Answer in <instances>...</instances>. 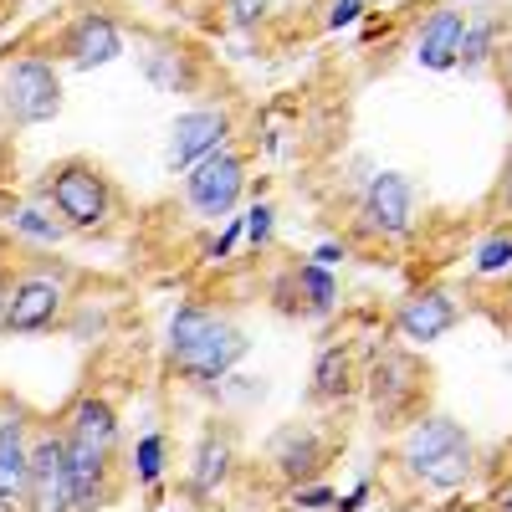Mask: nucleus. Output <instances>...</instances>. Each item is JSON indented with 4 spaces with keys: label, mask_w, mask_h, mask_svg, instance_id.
I'll list each match as a JSON object with an SVG mask.
<instances>
[{
    "label": "nucleus",
    "mask_w": 512,
    "mask_h": 512,
    "mask_svg": "<svg viewBox=\"0 0 512 512\" xmlns=\"http://www.w3.org/2000/svg\"><path fill=\"white\" fill-rule=\"evenodd\" d=\"M16 6H26V0H0V11H16Z\"/></svg>",
    "instance_id": "nucleus-36"
},
{
    "label": "nucleus",
    "mask_w": 512,
    "mask_h": 512,
    "mask_svg": "<svg viewBox=\"0 0 512 512\" xmlns=\"http://www.w3.org/2000/svg\"><path fill=\"white\" fill-rule=\"evenodd\" d=\"M246 236V226H241V216H231L226 221V231L216 236V241H205V262H226V256L236 251V241Z\"/></svg>",
    "instance_id": "nucleus-29"
},
{
    "label": "nucleus",
    "mask_w": 512,
    "mask_h": 512,
    "mask_svg": "<svg viewBox=\"0 0 512 512\" xmlns=\"http://www.w3.org/2000/svg\"><path fill=\"white\" fill-rule=\"evenodd\" d=\"M246 185H251V154L226 144L180 175V200L195 221H231L236 205L246 200Z\"/></svg>",
    "instance_id": "nucleus-8"
},
{
    "label": "nucleus",
    "mask_w": 512,
    "mask_h": 512,
    "mask_svg": "<svg viewBox=\"0 0 512 512\" xmlns=\"http://www.w3.org/2000/svg\"><path fill=\"white\" fill-rule=\"evenodd\" d=\"M31 436L36 420L6 400V415H0V512H26L31 497Z\"/></svg>",
    "instance_id": "nucleus-16"
},
{
    "label": "nucleus",
    "mask_w": 512,
    "mask_h": 512,
    "mask_svg": "<svg viewBox=\"0 0 512 512\" xmlns=\"http://www.w3.org/2000/svg\"><path fill=\"white\" fill-rule=\"evenodd\" d=\"M420 226V190L405 169H374L359 190V205H354V231L369 236V241H410Z\"/></svg>",
    "instance_id": "nucleus-7"
},
{
    "label": "nucleus",
    "mask_w": 512,
    "mask_h": 512,
    "mask_svg": "<svg viewBox=\"0 0 512 512\" xmlns=\"http://www.w3.org/2000/svg\"><path fill=\"white\" fill-rule=\"evenodd\" d=\"M492 216H497V226H512V149L502 154V169L492 180Z\"/></svg>",
    "instance_id": "nucleus-27"
},
{
    "label": "nucleus",
    "mask_w": 512,
    "mask_h": 512,
    "mask_svg": "<svg viewBox=\"0 0 512 512\" xmlns=\"http://www.w3.org/2000/svg\"><path fill=\"white\" fill-rule=\"evenodd\" d=\"M108 308H88V303H82V297H77V303H72V313H67V323H62V333L67 338H82V344H93V338H103L108 333Z\"/></svg>",
    "instance_id": "nucleus-25"
},
{
    "label": "nucleus",
    "mask_w": 512,
    "mask_h": 512,
    "mask_svg": "<svg viewBox=\"0 0 512 512\" xmlns=\"http://www.w3.org/2000/svg\"><path fill=\"white\" fill-rule=\"evenodd\" d=\"M272 308L287 318H303V323H323L338 313V277L328 267H318L313 256L308 262H292L272 282Z\"/></svg>",
    "instance_id": "nucleus-15"
},
{
    "label": "nucleus",
    "mask_w": 512,
    "mask_h": 512,
    "mask_svg": "<svg viewBox=\"0 0 512 512\" xmlns=\"http://www.w3.org/2000/svg\"><path fill=\"white\" fill-rule=\"evenodd\" d=\"M6 292H11V277H6V267H0V313H6Z\"/></svg>",
    "instance_id": "nucleus-35"
},
{
    "label": "nucleus",
    "mask_w": 512,
    "mask_h": 512,
    "mask_svg": "<svg viewBox=\"0 0 512 512\" xmlns=\"http://www.w3.org/2000/svg\"><path fill=\"white\" fill-rule=\"evenodd\" d=\"M472 272H477L482 282L512 277V226H492V231L472 246Z\"/></svg>",
    "instance_id": "nucleus-23"
},
{
    "label": "nucleus",
    "mask_w": 512,
    "mask_h": 512,
    "mask_svg": "<svg viewBox=\"0 0 512 512\" xmlns=\"http://www.w3.org/2000/svg\"><path fill=\"white\" fill-rule=\"evenodd\" d=\"M236 466H241V436H236V425L231 420H205L195 446H190V461H185V497L205 507L210 497H221L231 487Z\"/></svg>",
    "instance_id": "nucleus-11"
},
{
    "label": "nucleus",
    "mask_w": 512,
    "mask_h": 512,
    "mask_svg": "<svg viewBox=\"0 0 512 512\" xmlns=\"http://www.w3.org/2000/svg\"><path fill=\"white\" fill-rule=\"evenodd\" d=\"M359 359L354 344H323L313 359V379H308V400L313 405H349L359 395Z\"/></svg>",
    "instance_id": "nucleus-18"
},
{
    "label": "nucleus",
    "mask_w": 512,
    "mask_h": 512,
    "mask_svg": "<svg viewBox=\"0 0 512 512\" xmlns=\"http://www.w3.org/2000/svg\"><path fill=\"white\" fill-rule=\"evenodd\" d=\"M395 461H400V472L420 492L451 497V492H461L466 482L477 477V441H472V431H466L456 415L420 410L410 425H400Z\"/></svg>",
    "instance_id": "nucleus-2"
},
{
    "label": "nucleus",
    "mask_w": 512,
    "mask_h": 512,
    "mask_svg": "<svg viewBox=\"0 0 512 512\" xmlns=\"http://www.w3.org/2000/svg\"><path fill=\"white\" fill-rule=\"evenodd\" d=\"M139 62H144V77L154 82L159 93H195V88H200V62H195V52L175 47V41H154Z\"/></svg>",
    "instance_id": "nucleus-19"
},
{
    "label": "nucleus",
    "mask_w": 512,
    "mask_h": 512,
    "mask_svg": "<svg viewBox=\"0 0 512 512\" xmlns=\"http://www.w3.org/2000/svg\"><path fill=\"white\" fill-rule=\"evenodd\" d=\"M461 36H466V11H456V6H431V11L420 16L415 36H410L415 67H425V72H456Z\"/></svg>",
    "instance_id": "nucleus-17"
},
{
    "label": "nucleus",
    "mask_w": 512,
    "mask_h": 512,
    "mask_svg": "<svg viewBox=\"0 0 512 512\" xmlns=\"http://www.w3.org/2000/svg\"><path fill=\"white\" fill-rule=\"evenodd\" d=\"M359 390H364V400H369V415H374L379 431H400V425H410V420L425 410L431 369L415 359V349H405V344H384V349L364 364Z\"/></svg>",
    "instance_id": "nucleus-4"
},
{
    "label": "nucleus",
    "mask_w": 512,
    "mask_h": 512,
    "mask_svg": "<svg viewBox=\"0 0 512 512\" xmlns=\"http://www.w3.org/2000/svg\"><path fill=\"white\" fill-rule=\"evenodd\" d=\"M67 103L62 88V62L47 52H21L0 67V113H6L11 128H41L57 123Z\"/></svg>",
    "instance_id": "nucleus-6"
},
{
    "label": "nucleus",
    "mask_w": 512,
    "mask_h": 512,
    "mask_svg": "<svg viewBox=\"0 0 512 512\" xmlns=\"http://www.w3.org/2000/svg\"><path fill=\"white\" fill-rule=\"evenodd\" d=\"M128 52V36H123V26L108 16V11H77L62 31H57V41H52V57L62 62V67H72V72H98V67H108V62H118Z\"/></svg>",
    "instance_id": "nucleus-14"
},
{
    "label": "nucleus",
    "mask_w": 512,
    "mask_h": 512,
    "mask_svg": "<svg viewBox=\"0 0 512 512\" xmlns=\"http://www.w3.org/2000/svg\"><path fill=\"white\" fill-rule=\"evenodd\" d=\"M241 226H246V236H241V241L251 246V256H256V251H272V241H277V205L256 195V200L246 205Z\"/></svg>",
    "instance_id": "nucleus-24"
},
{
    "label": "nucleus",
    "mask_w": 512,
    "mask_h": 512,
    "mask_svg": "<svg viewBox=\"0 0 512 512\" xmlns=\"http://www.w3.org/2000/svg\"><path fill=\"white\" fill-rule=\"evenodd\" d=\"M461 323V303H456V292L441 287V282H425V287H410L395 313H390V333L400 338L405 349H431L441 344V338Z\"/></svg>",
    "instance_id": "nucleus-12"
},
{
    "label": "nucleus",
    "mask_w": 512,
    "mask_h": 512,
    "mask_svg": "<svg viewBox=\"0 0 512 512\" xmlns=\"http://www.w3.org/2000/svg\"><path fill=\"white\" fill-rule=\"evenodd\" d=\"M246 354H251L246 328L210 303H180L164 323V364L190 390H221Z\"/></svg>",
    "instance_id": "nucleus-1"
},
{
    "label": "nucleus",
    "mask_w": 512,
    "mask_h": 512,
    "mask_svg": "<svg viewBox=\"0 0 512 512\" xmlns=\"http://www.w3.org/2000/svg\"><path fill=\"white\" fill-rule=\"evenodd\" d=\"M328 456H333V441L323 425L313 420H287L267 436L262 446V466L282 482V487H303V482H323L328 472Z\"/></svg>",
    "instance_id": "nucleus-10"
},
{
    "label": "nucleus",
    "mask_w": 512,
    "mask_h": 512,
    "mask_svg": "<svg viewBox=\"0 0 512 512\" xmlns=\"http://www.w3.org/2000/svg\"><path fill=\"white\" fill-rule=\"evenodd\" d=\"M338 492L328 482H303V487H287V507L292 512H333Z\"/></svg>",
    "instance_id": "nucleus-26"
},
{
    "label": "nucleus",
    "mask_w": 512,
    "mask_h": 512,
    "mask_svg": "<svg viewBox=\"0 0 512 512\" xmlns=\"http://www.w3.org/2000/svg\"><path fill=\"white\" fill-rule=\"evenodd\" d=\"M487 512H512V482H502V487L492 492V502H487Z\"/></svg>",
    "instance_id": "nucleus-34"
},
{
    "label": "nucleus",
    "mask_w": 512,
    "mask_h": 512,
    "mask_svg": "<svg viewBox=\"0 0 512 512\" xmlns=\"http://www.w3.org/2000/svg\"><path fill=\"white\" fill-rule=\"evenodd\" d=\"M313 262L328 267V272L344 267V262H349V241H344V236H338V241H318V246H313Z\"/></svg>",
    "instance_id": "nucleus-31"
},
{
    "label": "nucleus",
    "mask_w": 512,
    "mask_h": 512,
    "mask_svg": "<svg viewBox=\"0 0 512 512\" xmlns=\"http://www.w3.org/2000/svg\"><path fill=\"white\" fill-rule=\"evenodd\" d=\"M0 415H6V395H0Z\"/></svg>",
    "instance_id": "nucleus-37"
},
{
    "label": "nucleus",
    "mask_w": 512,
    "mask_h": 512,
    "mask_svg": "<svg viewBox=\"0 0 512 512\" xmlns=\"http://www.w3.org/2000/svg\"><path fill=\"white\" fill-rule=\"evenodd\" d=\"M364 502H369V482H359L349 497H338V502H333V512H364Z\"/></svg>",
    "instance_id": "nucleus-33"
},
{
    "label": "nucleus",
    "mask_w": 512,
    "mask_h": 512,
    "mask_svg": "<svg viewBox=\"0 0 512 512\" xmlns=\"http://www.w3.org/2000/svg\"><path fill=\"white\" fill-rule=\"evenodd\" d=\"M359 21H364V0H333L328 16H323L328 31H349V26H359Z\"/></svg>",
    "instance_id": "nucleus-30"
},
{
    "label": "nucleus",
    "mask_w": 512,
    "mask_h": 512,
    "mask_svg": "<svg viewBox=\"0 0 512 512\" xmlns=\"http://www.w3.org/2000/svg\"><path fill=\"white\" fill-rule=\"evenodd\" d=\"M492 72H497L502 93H507V103H512V31L502 36V47H497V57H492Z\"/></svg>",
    "instance_id": "nucleus-32"
},
{
    "label": "nucleus",
    "mask_w": 512,
    "mask_h": 512,
    "mask_svg": "<svg viewBox=\"0 0 512 512\" xmlns=\"http://www.w3.org/2000/svg\"><path fill=\"white\" fill-rule=\"evenodd\" d=\"M72 272L67 267H26L11 277L6 292V313H0V333L6 338H41V333H62L72 313Z\"/></svg>",
    "instance_id": "nucleus-5"
},
{
    "label": "nucleus",
    "mask_w": 512,
    "mask_h": 512,
    "mask_svg": "<svg viewBox=\"0 0 512 512\" xmlns=\"http://www.w3.org/2000/svg\"><path fill=\"white\" fill-rule=\"evenodd\" d=\"M226 144H236V113H231V103H195V108L175 113V123H169L164 164H169V175H185V169H195L200 159H210Z\"/></svg>",
    "instance_id": "nucleus-9"
},
{
    "label": "nucleus",
    "mask_w": 512,
    "mask_h": 512,
    "mask_svg": "<svg viewBox=\"0 0 512 512\" xmlns=\"http://www.w3.org/2000/svg\"><path fill=\"white\" fill-rule=\"evenodd\" d=\"M272 6H277V0H226V21L236 31H251V26H262L272 16Z\"/></svg>",
    "instance_id": "nucleus-28"
},
{
    "label": "nucleus",
    "mask_w": 512,
    "mask_h": 512,
    "mask_svg": "<svg viewBox=\"0 0 512 512\" xmlns=\"http://www.w3.org/2000/svg\"><path fill=\"white\" fill-rule=\"evenodd\" d=\"M11 236H26L31 246H62L72 231L52 216V205H41V200H26L11 210Z\"/></svg>",
    "instance_id": "nucleus-22"
},
{
    "label": "nucleus",
    "mask_w": 512,
    "mask_h": 512,
    "mask_svg": "<svg viewBox=\"0 0 512 512\" xmlns=\"http://www.w3.org/2000/svg\"><path fill=\"white\" fill-rule=\"evenodd\" d=\"M128 472H134V482L144 492L164 482V472H169V436L159 431V425H149V431L134 441V451H128Z\"/></svg>",
    "instance_id": "nucleus-21"
},
{
    "label": "nucleus",
    "mask_w": 512,
    "mask_h": 512,
    "mask_svg": "<svg viewBox=\"0 0 512 512\" xmlns=\"http://www.w3.org/2000/svg\"><path fill=\"white\" fill-rule=\"evenodd\" d=\"M502 36H507V26H502L497 16L466 21L461 52H456V72H461V77H482V72H492V57H497V47H502Z\"/></svg>",
    "instance_id": "nucleus-20"
},
{
    "label": "nucleus",
    "mask_w": 512,
    "mask_h": 512,
    "mask_svg": "<svg viewBox=\"0 0 512 512\" xmlns=\"http://www.w3.org/2000/svg\"><path fill=\"white\" fill-rule=\"evenodd\" d=\"M41 205H52V216L72 231V236H103L113 221H118V190L113 180L93 159H57L47 164V175H41Z\"/></svg>",
    "instance_id": "nucleus-3"
},
{
    "label": "nucleus",
    "mask_w": 512,
    "mask_h": 512,
    "mask_svg": "<svg viewBox=\"0 0 512 512\" xmlns=\"http://www.w3.org/2000/svg\"><path fill=\"white\" fill-rule=\"evenodd\" d=\"M26 512H77L62 420H41L36 436H31V497H26Z\"/></svg>",
    "instance_id": "nucleus-13"
}]
</instances>
